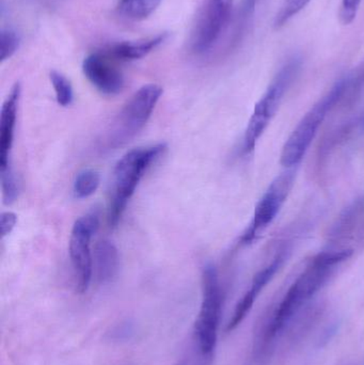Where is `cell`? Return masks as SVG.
Listing matches in <instances>:
<instances>
[{
  "label": "cell",
  "instance_id": "e0dca14e",
  "mask_svg": "<svg viewBox=\"0 0 364 365\" xmlns=\"http://www.w3.org/2000/svg\"><path fill=\"white\" fill-rule=\"evenodd\" d=\"M312 0H284L280 10L276 14L274 27L276 29L284 27L293 17L296 16Z\"/></svg>",
  "mask_w": 364,
  "mask_h": 365
},
{
  "label": "cell",
  "instance_id": "3957f363",
  "mask_svg": "<svg viewBox=\"0 0 364 365\" xmlns=\"http://www.w3.org/2000/svg\"><path fill=\"white\" fill-rule=\"evenodd\" d=\"M352 86L350 79H342L336 83L331 91L323 96L322 100L318 101L299 122L298 125L293 130L282 149L281 162L282 166L286 168H294L301 163L303 156L307 153L310 145L316 138L318 128L324 122L327 113L342 100L344 94Z\"/></svg>",
  "mask_w": 364,
  "mask_h": 365
},
{
  "label": "cell",
  "instance_id": "7a4b0ae2",
  "mask_svg": "<svg viewBox=\"0 0 364 365\" xmlns=\"http://www.w3.org/2000/svg\"><path fill=\"white\" fill-rule=\"evenodd\" d=\"M166 149L165 143L138 148L130 150L118 162L113 173V193L109 206L108 222L111 227H117L139 182Z\"/></svg>",
  "mask_w": 364,
  "mask_h": 365
},
{
  "label": "cell",
  "instance_id": "7402d4cb",
  "mask_svg": "<svg viewBox=\"0 0 364 365\" xmlns=\"http://www.w3.org/2000/svg\"><path fill=\"white\" fill-rule=\"evenodd\" d=\"M17 217L14 212H4L0 216V233L1 237L4 238L8 236L16 225Z\"/></svg>",
  "mask_w": 364,
  "mask_h": 365
},
{
  "label": "cell",
  "instance_id": "d6986e66",
  "mask_svg": "<svg viewBox=\"0 0 364 365\" xmlns=\"http://www.w3.org/2000/svg\"><path fill=\"white\" fill-rule=\"evenodd\" d=\"M1 173V189L4 202L6 204H12L16 200L19 188H17L16 180L13 173L12 167H9L6 170L0 171Z\"/></svg>",
  "mask_w": 364,
  "mask_h": 365
},
{
  "label": "cell",
  "instance_id": "cb8c5ba5",
  "mask_svg": "<svg viewBox=\"0 0 364 365\" xmlns=\"http://www.w3.org/2000/svg\"><path fill=\"white\" fill-rule=\"evenodd\" d=\"M363 78L364 79V74H363Z\"/></svg>",
  "mask_w": 364,
  "mask_h": 365
},
{
  "label": "cell",
  "instance_id": "8fae6325",
  "mask_svg": "<svg viewBox=\"0 0 364 365\" xmlns=\"http://www.w3.org/2000/svg\"><path fill=\"white\" fill-rule=\"evenodd\" d=\"M284 259H286V255L284 253L277 255L269 266L263 268L254 276L251 287L248 289L247 293L243 296V298L239 300L234 312H233L232 317L229 322L228 327H227L229 332L236 329L241 325V322L246 319L261 292L273 280L274 276L279 272L280 268L284 265Z\"/></svg>",
  "mask_w": 364,
  "mask_h": 365
},
{
  "label": "cell",
  "instance_id": "5bb4252c",
  "mask_svg": "<svg viewBox=\"0 0 364 365\" xmlns=\"http://www.w3.org/2000/svg\"><path fill=\"white\" fill-rule=\"evenodd\" d=\"M166 38L167 34H162L157 36H153V38H145V40L119 43V44L111 47L109 55L113 56L115 59L122 60V61L141 59V58L149 55L154 49L157 48Z\"/></svg>",
  "mask_w": 364,
  "mask_h": 365
},
{
  "label": "cell",
  "instance_id": "4fadbf2b",
  "mask_svg": "<svg viewBox=\"0 0 364 365\" xmlns=\"http://www.w3.org/2000/svg\"><path fill=\"white\" fill-rule=\"evenodd\" d=\"M93 268H95L98 282H111L119 270V253L117 247L109 240H100L95 246L93 257Z\"/></svg>",
  "mask_w": 364,
  "mask_h": 365
},
{
  "label": "cell",
  "instance_id": "44dd1931",
  "mask_svg": "<svg viewBox=\"0 0 364 365\" xmlns=\"http://www.w3.org/2000/svg\"><path fill=\"white\" fill-rule=\"evenodd\" d=\"M363 0H342L340 8V21L343 25H350L356 19Z\"/></svg>",
  "mask_w": 364,
  "mask_h": 365
},
{
  "label": "cell",
  "instance_id": "277c9868",
  "mask_svg": "<svg viewBox=\"0 0 364 365\" xmlns=\"http://www.w3.org/2000/svg\"><path fill=\"white\" fill-rule=\"evenodd\" d=\"M301 68V60L299 58H293L288 63L284 64L262 98L256 103L244 137L243 149L245 153L254 151L259 139L271 123V119L275 117L284 96L296 78Z\"/></svg>",
  "mask_w": 364,
  "mask_h": 365
},
{
  "label": "cell",
  "instance_id": "30bf717a",
  "mask_svg": "<svg viewBox=\"0 0 364 365\" xmlns=\"http://www.w3.org/2000/svg\"><path fill=\"white\" fill-rule=\"evenodd\" d=\"M83 71L88 81L102 93L115 96L123 90V75L109 61L107 56L102 53L88 56L83 60Z\"/></svg>",
  "mask_w": 364,
  "mask_h": 365
},
{
  "label": "cell",
  "instance_id": "9a60e30c",
  "mask_svg": "<svg viewBox=\"0 0 364 365\" xmlns=\"http://www.w3.org/2000/svg\"><path fill=\"white\" fill-rule=\"evenodd\" d=\"M160 2L162 0H121L119 10L128 19L141 21L149 17Z\"/></svg>",
  "mask_w": 364,
  "mask_h": 365
},
{
  "label": "cell",
  "instance_id": "8992f818",
  "mask_svg": "<svg viewBox=\"0 0 364 365\" xmlns=\"http://www.w3.org/2000/svg\"><path fill=\"white\" fill-rule=\"evenodd\" d=\"M222 309V292L215 266H205L202 274V302L194 328L199 351L209 359L217 344L218 327Z\"/></svg>",
  "mask_w": 364,
  "mask_h": 365
},
{
  "label": "cell",
  "instance_id": "2e32d148",
  "mask_svg": "<svg viewBox=\"0 0 364 365\" xmlns=\"http://www.w3.org/2000/svg\"><path fill=\"white\" fill-rule=\"evenodd\" d=\"M100 178L98 171L87 169L81 171L74 182V195L77 199H85L96 192L100 186Z\"/></svg>",
  "mask_w": 364,
  "mask_h": 365
},
{
  "label": "cell",
  "instance_id": "5b68a950",
  "mask_svg": "<svg viewBox=\"0 0 364 365\" xmlns=\"http://www.w3.org/2000/svg\"><path fill=\"white\" fill-rule=\"evenodd\" d=\"M162 96V88L150 83L141 87L128 101L107 137L109 149L115 150L126 145L145 128Z\"/></svg>",
  "mask_w": 364,
  "mask_h": 365
},
{
  "label": "cell",
  "instance_id": "d4e9b609",
  "mask_svg": "<svg viewBox=\"0 0 364 365\" xmlns=\"http://www.w3.org/2000/svg\"><path fill=\"white\" fill-rule=\"evenodd\" d=\"M363 125H364V120H363Z\"/></svg>",
  "mask_w": 364,
  "mask_h": 365
},
{
  "label": "cell",
  "instance_id": "ac0fdd59",
  "mask_svg": "<svg viewBox=\"0 0 364 365\" xmlns=\"http://www.w3.org/2000/svg\"><path fill=\"white\" fill-rule=\"evenodd\" d=\"M49 77H51V81L53 83V90H55L58 104L62 107L70 106L72 104L73 98H74L70 81L66 76L56 71H53Z\"/></svg>",
  "mask_w": 364,
  "mask_h": 365
},
{
  "label": "cell",
  "instance_id": "6da1fadb",
  "mask_svg": "<svg viewBox=\"0 0 364 365\" xmlns=\"http://www.w3.org/2000/svg\"><path fill=\"white\" fill-rule=\"evenodd\" d=\"M353 249L325 251L310 262L305 272L293 283L284 299L267 323L263 334V344H271L292 321L301 309L326 284L336 268L350 259Z\"/></svg>",
  "mask_w": 364,
  "mask_h": 365
},
{
  "label": "cell",
  "instance_id": "603a6c76",
  "mask_svg": "<svg viewBox=\"0 0 364 365\" xmlns=\"http://www.w3.org/2000/svg\"><path fill=\"white\" fill-rule=\"evenodd\" d=\"M256 0H247V2H246V4H247V8H252V6H254V4H256Z\"/></svg>",
  "mask_w": 364,
  "mask_h": 365
},
{
  "label": "cell",
  "instance_id": "52a82bcc",
  "mask_svg": "<svg viewBox=\"0 0 364 365\" xmlns=\"http://www.w3.org/2000/svg\"><path fill=\"white\" fill-rule=\"evenodd\" d=\"M100 227V217L96 212H89L75 221L70 236L71 262L74 269L76 289L79 294L89 289L93 274V257L91 253V240Z\"/></svg>",
  "mask_w": 364,
  "mask_h": 365
},
{
  "label": "cell",
  "instance_id": "9c48e42d",
  "mask_svg": "<svg viewBox=\"0 0 364 365\" xmlns=\"http://www.w3.org/2000/svg\"><path fill=\"white\" fill-rule=\"evenodd\" d=\"M233 0H207L192 41L196 53L209 51L219 40L232 15Z\"/></svg>",
  "mask_w": 364,
  "mask_h": 365
},
{
  "label": "cell",
  "instance_id": "ffe728a7",
  "mask_svg": "<svg viewBox=\"0 0 364 365\" xmlns=\"http://www.w3.org/2000/svg\"><path fill=\"white\" fill-rule=\"evenodd\" d=\"M0 42H1V46H0L1 55H0V58H1V61H4V60L12 57L19 48V38L12 30H2Z\"/></svg>",
  "mask_w": 364,
  "mask_h": 365
},
{
  "label": "cell",
  "instance_id": "ba28073f",
  "mask_svg": "<svg viewBox=\"0 0 364 365\" xmlns=\"http://www.w3.org/2000/svg\"><path fill=\"white\" fill-rule=\"evenodd\" d=\"M294 182L295 170L293 168H288V170L278 175L271 182L269 188L256 204L254 219L241 237L243 244H250L254 242L259 234L262 233L275 220L282 206L286 203L294 186Z\"/></svg>",
  "mask_w": 364,
  "mask_h": 365
},
{
  "label": "cell",
  "instance_id": "7c38bea8",
  "mask_svg": "<svg viewBox=\"0 0 364 365\" xmlns=\"http://www.w3.org/2000/svg\"><path fill=\"white\" fill-rule=\"evenodd\" d=\"M21 85L15 83L2 105L0 115V171L11 167L10 154L14 141L17 109L21 98Z\"/></svg>",
  "mask_w": 364,
  "mask_h": 365
}]
</instances>
